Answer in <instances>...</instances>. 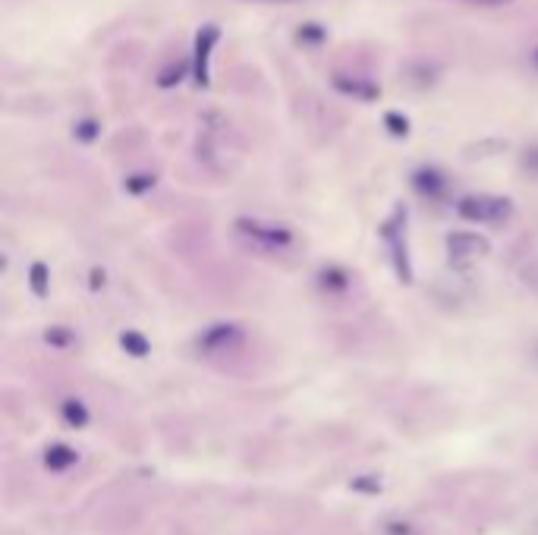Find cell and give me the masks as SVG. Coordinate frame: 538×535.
Masks as SVG:
<instances>
[{
    "instance_id": "cell-5",
    "label": "cell",
    "mask_w": 538,
    "mask_h": 535,
    "mask_svg": "<svg viewBox=\"0 0 538 535\" xmlns=\"http://www.w3.org/2000/svg\"><path fill=\"white\" fill-rule=\"evenodd\" d=\"M218 41V26H205L202 29V35H199V41H196V51H199V82H208V70H205V60H208V48Z\"/></svg>"
},
{
    "instance_id": "cell-8",
    "label": "cell",
    "mask_w": 538,
    "mask_h": 535,
    "mask_svg": "<svg viewBox=\"0 0 538 535\" xmlns=\"http://www.w3.org/2000/svg\"><path fill=\"white\" fill-rule=\"evenodd\" d=\"M123 347H126V350H133L136 356H145V353H148V344H145V340H142L139 334H133V331H126V334H123Z\"/></svg>"
},
{
    "instance_id": "cell-1",
    "label": "cell",
    "mask_w": 538,
    "mask_h": 535,
    "mask_svg": "<svg viewBox=\"0 0 538 535\" xmlns=\"http://www.w3.org/2000/svg\"><path fill=\"white\" fill-rule=\"evenodd\" d=\"M460 214L466 221H479V224H494L510 214V202L498 196H466L460 202Z\"/></svg>"
},
{
    "instance_id": "cell-12",
    "label": "cell",
    "mask_w": 538,
    "mask_h": 535,
    "mask_svg": "<svg viewBox=\"0 0 538 535\" xmlns=\"http://www.w3.org/2000/svg\"><path fill=\"white\" fill-rule=\"evenodd\" d=\"M252 4H296V0H252Z\"/></svg>"
},
{
    "instance_id": "cell-10",
    "label": "cell",
    "mask_w": 538,
    "mask_h": 535,
    "mask_svg": "<svg viewBox=\"0 0 538 535\" xmlns=\"http://www.w3.org/2000/svg\"><path fill=\"white\" fill-rule=\"evenodd\" d=\"M32 277H35V293H45V268L35 265V268H32Z\"/></svg>"
},
{
    "instance_id": "cell-6",
    "label": "cell",
    "mask_w": 538,
    "mask_h": 535,
    "mask_svg": "<svg viewBox=\"0 0 538 535\" xmlns=\"http://www.w3.org/2000/svg\"><path fill=\"white\" fill-rule=\"evenodd\" d=\"M45 460H48V466H51V469H67V466H73V463H76V454L70 451V447L57 444V447H51Z\"/></svg>"
},
{
    "instance_id": "cell-11",
    "label": "cell",
    "mask_w": 538,
    "mask_h": 535,
    "mask_svg": "<svg viewBox=\"0 0 538 535\" xmlns=\"http://www.w3.org/2000/svg\"><path fill=\"white\" fill-rule=\"evenodd\" d=\"M526 164H529V170H535V174H538V148H535V152L526 158Z\"/></svg>"
},
{
    "instance_id": "cell-9",
    "label": "cell",
    "mask_w": 538,
    "mask_h": 535,
    "mask_svg": "<svg viewBox=\"0 0 538 535\" xmlns=\"http://www.w3.org/2000/svg\"><path fill=\"white\" fill-rule=\"evenodd\" d=\"M469 7H510L513 0H463Z\"/></svg>"
},
{
    "instance_id": "cell-4",
    "label": "cell",
    "mask_w": 538,
    "mask_h": 535,
    "mask_svg": "<svg viewBox=\"0 0 538 535\" xmlns=\"http://www.w3.org/2000/svg\"><path fill=\"white\" fill-rule=\"evenodd\" d=\"M233 340H240V328L221 325V328H211V331L202 337V347H205V350H221V347H230Z\"/></svg>"
},
{
    "instance_id": "cell-7",
    "label": "cell",
    "mask_w": 538,
    "mask_h": 535,
    "mask_svg": "<svg viewBox=\"0 0 538 535\" xmlns=\"http://www.w3.org/2000/svg\"><path fill=\"white\" fill-rule=\"evenodd\" d=\"M63 416H67V422L70 425H85V410H82V403H76V400H70V403H63Z\"/></svg>"
},
{
    "instance_id": "cell-2",
    "label": "cell",
    "mask_w": 538,
    "mask_h": 535,
    "mask_svg": "<svg viewBox=\"0 0 538 535\" xmlns=\"http://www.w3.org/2000/svg\"><path fill=\"white\" fill-rule=\"evenodd\" d=\"M447 249L450 255H457V259H476V255L488 252V243L476 237V233H454V237L447 240Z\"/></svg>"
},
{
    "instance_id": "cell-3",
    "label": "cell",
    "mask_w": 538,
    "mask_h": 535,
    "mask_svg": "<svg viewBox=\"0 0 538 535\" xmlns=\"http://www.w3.org/2000/svg\"><path fill=\"white\" fill-rule=\"evenodd\" d=\"M240 230L246 233V237L262 240V243H268V246H277V243H287V240H290L287 233L277 230V227H262V224H246V221H240Z\"/></svg>"
}]
</instances>
